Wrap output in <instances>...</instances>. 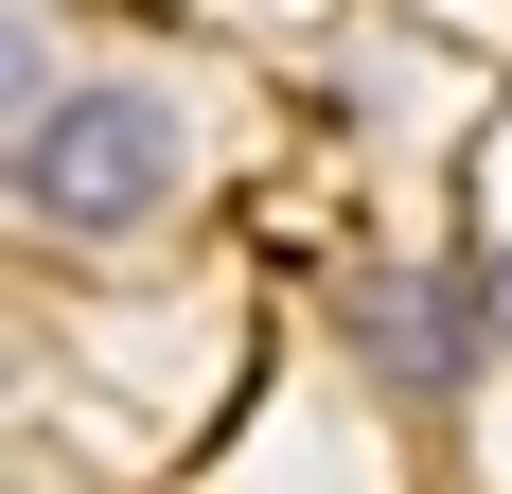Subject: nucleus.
Returning <instances> with one entry per match:
<instances>
[{
	"label": "nucleus",
	"mask_w": 512,
	"mask_h": 494,
	"mask_svg": "<svg viewBox=\"0 0 512 494\" xmlns=\"http://www.w3.org/2000/svg\"><path fill=\"white\" fill-rule=\"evenodd\" d=\"M177 177H195V124H177L159 89H71L53 124H18V212H36V230H71V247L159 230V212H177Z\"/></svg>",
	"instance_id": "obj_1"
},
{
	"label": "nucleus",
	"mask_w": 512,
	"mask_h": 494,
	"mask_svg": "<svg viewBox=\"0 0 512 494\" xmlns=\"http://www.w3.org/2000/svg\"><path fill=\"white\" fill-rule=\"evenodd\" d=\"M477 336H495L477 265H424V247H354V265H336V353H354L389 406H460Z\"/></svg>",
	"instance_id": "obj_2"
},
{
	"label": "nucleus",
	"mask_w": 512,
	"mask_h": 494,
	"mask_svg": "<svg viewBox=\"0 0 512 494\" xmlns=\"http://www.w3.org/2000/svg\"><path fill=\"white\" fill-rule=\"evenodd\" d=\"M477 300H495V353H512V247H477Z\"/></svg>",
	"instance_id": "obj_3"
}]
</instances>
